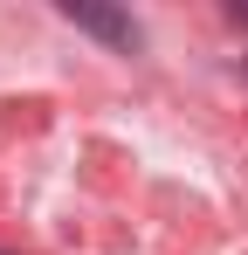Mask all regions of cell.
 Segmentation results:
<instances>
[{"label": "cell", "instance_id": "1", "mask_svg": "<svg viewBox=\"0 0 248 255\" xmlns=\"http://www.w3.org/2000/svg\"><path fill=\"white\" fill-rule=\"evenodd\" d=\"M76 28H90V35H104V42L118 48H138V21H124V14H104V7H62Z\"/></svg>", "mask_w": 248, "mask_h": 255}]
</instances>
